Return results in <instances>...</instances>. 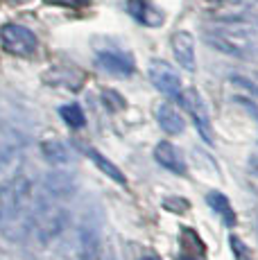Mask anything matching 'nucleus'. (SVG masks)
Returning a JSON list of instances; mask_svg holds the SVG:
<instances>
[{
  "mask_svg": "<svg viewBox=\"0 0 258 260\" xmlns=\"http://www.w3.org/2000/svg\"><path fill=\"white\" fill-rule=\"evenodd\" d=\"M208 46L238 59L258 57V23L215 21L204 29Z\"/></svg>",
  "mask_w": 258,
  "mask_h": 260,
  "instance_id": "nucleus-1",
  "label": "nucleus"
},
{
  "mask_svg": "<svg viewBox=\"0 0 258 260\" xmlns=\"http://www.w3.org/2000/svg\"><path fill=\"white\" fill-rule=\"evenodd\" d=\"M68 224V211L61 206H46L43 202L34 204V215H32V229L37 233V240L48 244L54 240L59 233L66 229Z\"/></svg>",
  "mask_w": 258,
  "mask_h": 260,
  "instance_id": "nucleus-2",
  "label": "nucleus"
},
{
  "mask_svg": "<svg viewBox=\"0 0 258 260\" xmlns=\"http://www.w3.org/2000/svg\"><path fill=\"white\" fill-rule=\"evenodd\" d=\"M0 43H3L5 52L14 54V57H29L39 48L37 34L16 23H7L0 27Z\"/></svg>",
  "mask_w": 258,
  "mask_h": 260,
  "instance_id": "nucleus-3",
  "label": "nucleus"
},
{
  "mask_svg": "<svg viewBox=\"0 0 258 260\" xmlns=\"http://www.w3.org/2000/svg\"><path fill=\"white\" fill-rule=\"evenodd\" d=\"M177 102H181V107L186 109L188 113H190L192 122H195L197 132H200V136L204 138L208 145H213V132H211V113H208V107L204 102V98L200 95L197 88H188V91H181L179 100Z\"/></svg>",
  "mask_w": 258,
  "mask_h": 260,
  "instance_id": "nucleus-4",
  "label": "nucleus"
},
{
  "mask_svg": "<svg viewBox=\"0 0 258 260\" xmlns=\"http://www.w3.org/2000/svg\"><path fill=\"white\" fill-rule=\"evenodd\" d=\"M147 75H150L152 84H154L163 95H168V98H172V100H179L181 77L168 61H163V59H152L150 68H147Z\"/></svg>",
  "mask_w": 258,
  "mask_h": 260,
  "instance_id": "nucleus-5",
  "label": "nucleus"
},
{
  "mask_svg": "<svg viewBox=\"0 0 258 260\" xmlns=\"http://www.w3.org/2000/svg\"><path fill=\"white\" fill-rule=\"evenodd\" d=\"M95 63L104 73L118 75V77H127V75H132L134 68H136L132 54L122 52V50H100V52L95 54Z\"/></svg>",
  "mask_w": 258,
  "mask_h": 260,
  "instance_id": "nucleus-6",
  "label": "nucleus"
},
{
  "mask_svg": "<svg viewBox=\"0 0 258 260\" xmlns=\"http://www.w3.org/2000/svg\"><path fill=\"white\" fill-rule=\"evenodd\" d=\"M172 52H175L177 63L183 68V71H195L197 63H195V39H192L190 32L186 29H179V32L172 34Z\"/></svg>",
  "mask_w": 258,
  "mask_h": 260,
  "instance_id": "nucleus-7",
  "label": "nucleus"
},
{
  "mask_svg": "<svg viewBox=\"0 0 258 260\" xmlns=\"http://www.w3.org/2000/svg\"><path fill=\"white\" fill-rule=\"evenodd\" d=\"M154 158H156V163L161 168H166V170H170L172 174H179V177H186V172H188V168H186V161H183V156H181V152L175 147L172 143H168V141H161L154 147Z\"/></svg>",
  "mask_w": 258,
  "mask_h": 260,
  "instance_id": "nucleus-8",
  "label": "nucleus"
},
{
  "mask_svg": "<svg viewBox=\"0 0 258 260\" xmlns=\"http://www.w3.org/2000/svg\"><path fill=\"white\" fill-rule=\"evenodd\" d=\"M220 21L258 23V0H231L220 14Z\"/></svg>",
  "mask_w": 258,
  "mask_h": 260,
  "instance_id": "nucleus-9",
  "label": "nucleus"
},
{
  "mask_svg": "<svg viewBox=\"0 0 258 260\" xmlns=\"http://www.w3.org/2000/svg\"><path fill=\"white\" fill-rule=\"evenodd\" d=\"M129 14L136 18L138 23L147 25V27H158L163 25V12L156 9L154 5L145 3V0H129Z\"/></svg>",
  "mask_w": 258,
  "mask_h": 260,
  "instance_id": "nucleus-10",
  "label": "nucleus"
},
{
  "mask_svg": "<svg viewBox=\"0 0 258 260\" xmlns=\"http://www.w3.org/2000/svg\"><path fill=\"white\" fill-rule=\"evenodd\" d=\"M156 120H158V127L166 134H170V136H177V134H181L186 129V120H183V116L172 104H161L156 111Z\"/></svg>",
  "mask_w": 258,
  "mask_h": 260,
  "instance_id": "nucleus-11",
  "label": "nucleus"
},
{
  "mask_svg": "<svg viewBox=\"0 0 258 260\" xmlns=\"http://www.w3.org/2000/svg\"><path fill=\"white\" fill-rule=\"evenodd\" d=\"M46 190L57 199H68L75 192V181L68 172H50L46 177Z\"/></svg>",
  "mask_w": 258,
  "mask_h": 260,
  "instance_id": "nucleus-12",
  "label": "nucleus"
},
{
  "mask_svg": "<svg viewBox=\"0 0 258 260\" xmlns=\"http://www.w3.org/2000/svg\"><path fill=\"white\" fill-rule=\"evenodd\" d=\"M206 204L217 215H220L222 222H224L227 226H233V224H236V213H233V208H231V202L222 192H217V190H211V192L206 194Z\"/></svg>",
  "mask_w": 258,
  "mask_h": 260,
  "instance_id": "nucleus-13",
  "label": "nucleus"
},
{
  "mask_svg": "<svg viewBox=\"0 0 258 260\" xmlns=\"http://www.w3.org/2000/svg\"><path fill=\"white\" fill-rule=\"evenodd\" d=\"M41 149H43V158H46L48 163H52V166H63V163L71 161L68 147L59 141H46L41 145Z\"/></svg>",
  "mask_w": 258,
  "mask_h": 260,
  "instance_id": "nucleus-14",
  "label": "nucleus"
},
{
  "mask_svg": "<svg viewBox=\"0 0 258 260\" xmlns=\"http://www.w3.org/2000/svg\"><path fill=\"white\" fill-rule=\"evenodd\" d=\"M88 158H91V161L95 163V166L100 168V170H102L104 174H107L109 179H113V181H118V183H120V186H125V183H127V179H125V174L120 172V168H118V166H113V163L109 161V158L104 156V154L98 152V149H88Z\"/></svg>",
  "mask_w": 258,
  "mask_h": 260,
  "instance_id": "nucleus-15",
  "label": "nucleus"
},
{
  "mask_svg": "<svg viewBox=\"0 0 258 260\" xmlns=\"http://www.w3.org/2000/svg\"><path fill=\"white\" fill-rule=\"evenodd\" d=\"M59 116H61V120L71 129H79V127H84V124H86V118H84L82 107L75 104V102H71V104H66V107L59 109Z\"/></svg>",
  "mask_w": 258,
  "mask_h": 260,
  "instance_id": "nucleus-16",
  "label": "nucleus"
},
{
  "mask_svg": "<svg viewBox=\"0 0 258 260\" xmlns=\"http://www.w3.org/2000/svg\"><path fill=\"white\" fill-rule=\"evenodd\" d=\"M229 244H231V251H233V256H236V260H251L247 244L242 242V240L238 238V236H231V238H229Z\"/></svg>",
  "mask_w": 258,
  "mask_h": 260,
  "instance_id": "nucleus-17",
  "label": "nucleus"
},
{
  "mask_svg": "<svg viewBox=\"0 0 258 260\" xmlns=\"http://www.w3.org/2000/svg\"><path fill=\"white\" fill-rule=\"evenodd\" d=\"M163 206L166 208H170V213H186L188 211V202L186 199H166L163 202Z\"/></svg>",
  "mask_w": 258,
  "mask_h": 260,
  "instance_id": "nucleus-18",
  "label": "nucleus"
},
{
  "mask_svg": "<svg viewBox=\"0 0 258 260\" xmlns=\"http://www.w3.org/2000/svg\"><path fill=\"white\" fill-rule=\"evenodd\" d=\"M50 5H59V7H73V9H79V7H86L91 0H48Z\"/></svg>",
  "mask_w": 258,
  "mask_h": 260,
  "instance_id": "nucleus-19",
  "label": "nucleus"
},
{
  "mask_svg": "<svg viewBox=\"0 0 258 260\" xmlns=\"http://www.w3.org/2000/svg\"><path fill=\"white\" fill-rule=\"evenodd\" d=\"M247 166H249L251 174H256V177H258V149H254V152L249 154V161H247Z\"/></svg>",
  "mask_w": 258,
  "mask_h": 260,
  "instance_id": "nucleus-20",
  "label": "nucleus"
},
{
  "mask_svg": "<svg viewBox=\"0 0 258 260\" xmlns=\"http://www.w3.org/2000/svg\"><path fill=\"white\" fill-rule=\"evenodd\" d=\"M206 3H208V5H224L227 0H206Z\"/></svg>",
  "mask_w": 258,
  "mask_h": 260,
  "instance_id": "nucleus-21",
  "label": "nucleus"
},
{
  "mask_svg": "<svg viewBox=\"0 0 258 260\" xmlns=\"http://www.w3.org/2000/svg\"><path fill=\"white\" fill-rule=\"evenodd\" d=\"M7 3H12V5H23V3H29V0H7Z\"/></svg>",
  "mask_w": 258,
  "mask_h": 260,
  "instance_id": "nucleus-22",
  "label": "nucleus"
},
{
  "mask_svg": "<svg viewBox=\"0 0 258 260\" xmlns=\"http://www.w3.org/2000/svg\"><path fill=\"white\" fill-rule=\"evenodd\" d=\"M141 260H161L158 256H145V258H141Z\"/></svg>",
  "mask_w": 258,
  "mask_h": 260,
  "instance_id": "nucleus-23",
  "label": "nucleus"
},
{
  "mask_svg": "<svg viewBox=\"0 0 258 260\" xmlns=\"http://www.w3.org/2000/svg\"><path fill=\"white\" fill-rule=\"evenodd\" d=\"M179 260H195V258H192V256H181Z\"/></svg>",
  "mask_w": 258,
  "mask_h": 260,
  "instance_id": "nucleus-24",
  "label": "nucleus"
}]
</instances>
